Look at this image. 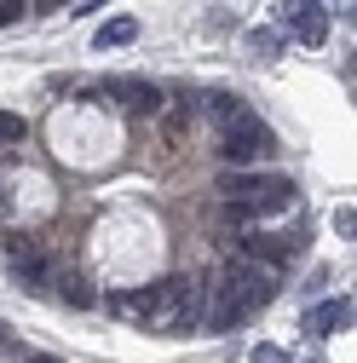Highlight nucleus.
<instances>
[{"label": "nucleus", "mask_w": 357, "mask_h": 363, "mask_svg": "<svg viewBox=\"0 0 357 363\" xmlns=\"http://www.w3.org/2000/svg\"><path fill=\"white\" fill-rule=\"evenodd\" d=\"M208 283H191V277H162L139 294H110V311L121 317H144V323H167V329H196L202 311H208Z\"/></svg>", "instance_id": "1"}, {"label": "nucleus", "mask_w": 357, "mask_h": 363, "mask_svg": "<svg viewBox=\"0 0 357 363\" xmlns=\"http://www.w3.org/2000/svg\"><path fill=\"white\" fill-rule=\"evenodd\" d=\"M219 196L231 202V213H283L294 202V179H283V173H225Z\"/></svg>", "instance_id": "2"}, {"label": "nucleus", "mask_w": 357, "mask_h": 363, "mask_svg": "<svg viewBox=\"0 0 357 363\" xmlns=\"http://www.w3.org/2000/svg\"><path fill=\"white\" fill-rule=\"evenodd\" d=\"M219 156L237 162V167L265 162V156H277V133L265 127V121H254V110H248L242 121H231V127H225V139H219Z\"/></svg>", "instance_id": "3"}, {"label": "nucleus", "mask_w": 357, "mask_h": 363, "mask_svg": "<svg viewBox=\"0 0 357 363\" xmlns=\"http://www.w3.org/2000/svg\"><path fill=\"white\" fill-rule=\"evenodd\" d=\"M277 23H283L294 40H305V47H323V40H329V12L317 6V0H283V6H277Z\"/></svg>", "instance_id": "4"}, {"label": "nucleus", "mask_w": 357, "mask_h": 363, "mask_svg": "<svg viewBox=\"0 0 357 363\" xmlns=\"http://www.w3.org/2000/svg\"><path fill=\"white\" fill-rule=\"evenodd\" d=\"M104 93H110L115 104H127V110H139V116L162 110V86H156V81H139V75H121V81H110Z\"/></svg>", "instance_id": "5"}, {"label": "nucleus", "mask_w": 357, "mask_h": 363, "mask_svg": "<svg viewBox=\"0 0 357 363\" xmlns=\"http://www.w3.org/2000/svg\"><path fill=\"white\" fill-rule=\"evenodd\" d=\"M346 323H351V300H323V306L305 311V335H334Z\"/></svg>", "instance_id": "6"}, {"label": "nucleus", "mask_w": 357, "mask_h": 363, "mask_svg": "<svg viewBox=\"0 0 357 363\" xmlns=\"http://www.w3.org/2000/svg\"><path fill=\"white\" fill-rule=\"evenodd\" d=\"M202 116H208V121H219V127H231V121H242L248 110H242V99H237V93H208V99H202Z\"/></svg>", "instance_id": "7"}, {"label": "nucleus", "mask_w": 357, "mask_h": 363, "mask_svg": "<svg viewBox=\"0 0 357 363\" xmlns=\"http://www.w3.org/2000/svg\"><path fill=\"white\" fill-rule=\"evenodd\" d=\"M132 35H139V23H132V18H110V23H98L93 47H98V52H110V47H127Z\"/></svg>", "instance_id": "8"}, {"label": "nucleus", "mask_w": 357, "mask_h": 363, "mask_svg": "<svg viewBox=\"0 0 357 363\" xmlns=\"http://www.w3.org/2000/svg\"><path fill=\"white\" fill-rule=\"evenodd\" d=\"M242 254L248 259H265V265H283L288 259V242L283 237H242Z\"/></svg>", "instance_id": "9"}, {"label": "nucleus", "mask_w": 357, "mask_h": 363, "mask_svg": "<svg viewBox=\"0 0 357 363\" xmlns=\"http://www.w3.org/2000/svg\"><path fill=\"white\" fill-rule=\"evenodd\" d=\"M248 52H254L259 64H271V58L283 52V35H277V29H248Z\"/></svg>", "instance_id": "10"}, {"label": "nucleus", "mask_w": 357, "mask_h": 363, "mask_svg": "<svg viewBox=\"0 0 357 363\" xmlns=\"http://www.w3.org/2000/svg\"><path fill=\"white\" fill-rule=\"evenodd\" d=\"M23 133H29V127H23L18 110H0V145H23Z\"/></svg>", "instance_id": "11"}, {"label": "nucleus", "mask_w": 357, "mask_h": 363, "mask_svg": "<svg viewBox=\"0 0 357 363\" xmlns=\"http://www.w3.org/2000/svg\"><path fill=\"white\" fill-rule=\"evenodd\" d=\"M29 12V0H0V29H6V23H18Z\"/></svg>", "instance_id": "12"}, {"label": "nucleus", "mask_w": 357, "mask_h": 363, "mask_svg": "<svg viewBox=\"0 0 357 363\" xmlns=\"http://www.w3.org/2000/svg\"><path fill=\"white\" fill-rule=\"evenodd\" d=\"M334 231H340V237H351V231H357V213H351V202H346V208H334Z\"/></svg>", "instance_id": "13"}, {"label": "nucleus", "mask_w": 357, "mask_h": 363, "mask_svg": "<svg viewBox=\"0 0 357 363\" xmlns=\"http://www.w3.org/2000/svg\"><path fill=\"white\" fill-rule=\"evenodd\" d=\"M254 363H288V352H283V346H271V340H265V346H254Z\"/></svg>", "instance_id": "14"}, {"label": "nucleus", "mask_w": 357, "mask_h": 363, "mask_svg": "<svg viewBox=\"0 0 357 363\" xmlns=\"http://www.w3.org/2000/svg\"><path fill=\"white\" fill-rule=\"evenodd\" d=\"M35 6H64V0H35Z\"/></svg>", "instance_id": "15"}, {"label": "nucleus", "mask_w": 357, "mask_h": 363, "mask_svg": "<svg viewBox=\"0 0 357 363\" xmlns=\"http://www.w3.org/2000/svg\"><path fill=\"white\" fill-rule=\"evenodd\" d=\"M29 363H58V357H29Z\"/></svg>", "instance_id": "16"}, {"label": "nucleus", "mask_w": 357, "mask_h": 363, "mask_svg": "<svg viewBox=\"0 0 357 363\" xmlns=\"http://www.w3.org/2000/svg\"><path fill=\"white\" fill-rule=\"evenodd\" d=\"M0 335H6V329H0Z\"/></svg>", "instance_id": "17"}]
</instances>
